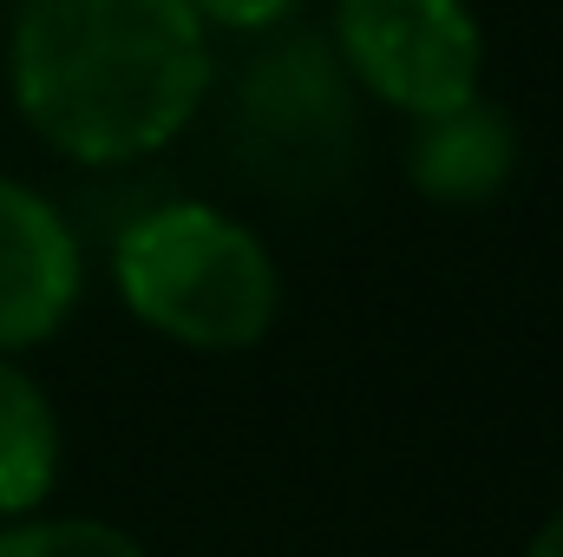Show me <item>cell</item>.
Masks as SVG:
<instances>
[{
	"mask_svg": "<svg viewBox=\"0 0 563 557\" xmlns=\"http://www.w3.org/2000/svg\"><path fill=\"white\" fill-rule=\"evenodd\" d=\"M236 106L263 151H328L354 132V79L314 33L269 40L236 79Z\"/></svg>",
	"mask_w": 563,
	"mask_h": 557,
	"instance_id": "cell-5",
	"label": "cell"
},
{
	"mask_svg": "<svg viewBox=\"0 0 563 557\" xmlns=\"http://www.w3.org/2000/svg\"><path fill=\"white\" fill-rule=\"evenodd\" d=\"M59 414L46 401V387L0 354V518H26L46 505L53 479H59Z\"/></svg>",
	"mask_w": 563,
	"mask_h": 557,
	"instance_id": "cell-7",
	"label": "cell"
},
{
	"mask_svg": "<svg viewBox=\"0 0 563 557\" xmlns=\"http://www.w3.org/2000/svg\"><path fill=\"white\" fill-rule=\"evenodd\" d=\"M518 171V132L511 119L478 92L439 119H413V151H407V177L432 204L472 210L485 197H498Z\"/></svg>",
	"mask_w": 563,
	"mask_h": 557,
	"instance_id": "cell-6",
	"label": "cell"
},
{
	"mask_svg": "<svg viewBox=\"0 0 563 557\" xmlns=\"http://www.w3.org/2000/svg\"><path fill=\"white\" fill-rule=\"evenodd\" d=\"M217 79L190 0H20L7 92L26 132L79 164H132L177 139Z\"/></svg>",
	"mask_w": 563,
	"mask_h": 557,
	"instance_id": "cell-1",
	"label": "cell"
},
{
	"mask_svg": "<svg viewBox=\"0 0 563 557\" xmlns=\"http://www.w3.org/2000/svg\"><path fill=\"white\" fill-rule=\"evenodd\" d=\"M0 557H144L125 525L106 518H0Z\"/></svg>",
	"mask_w": 563,
	"mask_h": 557,
	"instance_id": "cell-8",
	"label": "cell"
},
{
	"mask_svg": "<svg viewBox=\"0 0 563 557\" xmlns=\"http://www.w3.org/2000/svg\"><path fill=\"white\" fill-rule=\"evenodd\" d=\"M79 237L53 197L0 171V354H26L73 321L79 302Z\"/></svg>",
	"mask_w": 563,
	"mask_h": 557,
	"instance_id": "cell-4",
	"label": "cell"
},
{
	"mask_svg": "<svg viewBox=\"0 0 563 557\" xmlns=\"http://www.w3.org/2000/svg\"><path fill=\"white\" fill-rule=\"evenodd\" d=\"M210 33H276L301 13V0H190Z\"/></svg>",
	"mask_w": 563,
	"mask_h": 557,
	"instance_id": "cell-9",
	"label": "cell"
},
{
	"mask_svg": "<svg viewBox=\"0 0 563 557\" xmlns=\"http://www.w3.org/2000/svg\"><path fill=\"white\" fill-rule=\"evenodd\" d=\"M112 282L151 335L197 354L256 348L282 308V276L263 237L203 197L139 210L112 243Z\"/></svg>",
	"mask_w": 563,
	"mask_h": 557,
	"instance_id": "cell-2",
	"label": "cell"
},
{
	"mask_svg": "<svg viewBox=\"0 0 563 557\" xmlns=\"http://www.w3.org/2000/svg\"><path fill=\"white\" fill-rule=\"evenodd\" d=\"M525 557H563V512H551V518H544V525L531 532Z\"/></svg>",
	"mask_w": 563,
	"mask_h": 557,
	"instance_id": "cell-10",
	"label": "cell"
},
{
	"mask_svg": "<svg viewBox=\"0 0 563 557\" xmlns=\"http://www.w3.org/2000/svg\"><path fill=\"white\" fill-rule=\"evenodd\" d=\"M334 59L354 92L439 119L485 86V26L465 0H334Z\"/></svg>",
	"mask_w": 563,
	"mask_h": 557,
	"instance_id": "cell-3",
	"label": "cell"
}]
</instances>
